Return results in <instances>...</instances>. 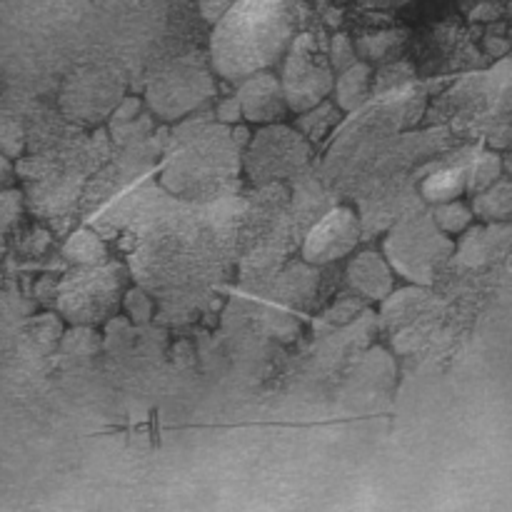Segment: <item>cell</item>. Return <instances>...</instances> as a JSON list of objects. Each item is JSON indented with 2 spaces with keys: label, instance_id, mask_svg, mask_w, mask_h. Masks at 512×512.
<instances>
[{
  "label": "cell",
  "instance_id": "6",
  "mask_svg": "<svg viewBox=\"0 0 512 512\" xmlns=\"http://www.w3.org/2000/svg\"><path fill=\"white\" fill-rule=\"evenodd\" d=\"M468 210L463 208V205H443L438 213V225L443 230H460L465 223H468Z\"/></svg>",
  "mask_w": 512,
  "mask_h": 512
},
{
  "label": "cell",
  "instance_id": "4",
  "mask_svg": "<svg viewBox=\"0 0 512 512\" xmlns=\"http://www.w3.org/2000/svg\"><path fill=\"white\" fill-rule=\"evenodd\" d=\"M245 80L248 85L243 90V113L260 123L280 118L283 115V90L278 88V83L265 70Z\"/></svg>",
  "mask_w": 512,
  "mask_h": 512
},
{
  "label": "cell",
  "instance_id": "5",
  "mask_svg": "<svg viewBox=\"0 0 512 512\" xmlns=\"http://www.w3.org/2000/svg\"><path fill=\"white\" fill-rule=\"evenodd\" d=\"M463 188V175L458 170H448V173H440L435 178L428 180V198L435 200H450L460 193Z\"/></svg>",
  "mask_w": 512,
  "mask_h": 512
},
{
  "label": "cell",
  "instance_id": "2",
  "mask_svg": "<svg viewBox=\"0 0 512 512\" xmlns=\"http://www.w3.org/2000/svg\"><path fill=\"white\" fill-rule=\"evenodd\" d=\"M355 240H358V225H355L353 215L348 210H338V213L328 215L310 233L305 255H308V260H315V263H328V260H335L348 253L355 245Z\"/></svg>",
  "mask_w": 512,
  "mask_h": 512
},
{
  "label": "cell",
  "instance_id": "1",
  "mask_svg": "<svg viewBox=\"0 0 512 512\" xmlns=\"http://www.w3.org/2000/svg\"><path fill=\"white\" fill-rule=\"evenodd\" d=\"M308 0H233L210 38L213 68L243 83L288 53L303 28Z\"/></svg>",
  "mask_w": 512,
  "mask_h": 512
},
{
  "label": "cell",
  "instance_id": "7",
  "mask_svg": "<svg viewBox=\"0 0 512 512\" xmlns=\"http://www.w3.org/2000/svg\"><path fill=\"white\" fill-rule=\"evenodd\" d=\"M353 3L365 10H398L405 8V5L418 3V0H353Z\"/></svg>",
  "mask_w": 512,
  "mask_h": 512
},
{
  "label": "cell",
  "instance_id": "3",
  "mask_svg": "<svg viewBox=\"0 0 512 512\" xmlns=\"http://www.w3.org/2000/svg\"><path fill=\"white\" fill-rule=\"evenodd\" d=\"M330 88V78L320 65H313V60L308 55H303V50H295V55L290 58L288 75H285V90L283 98L288 100L290 108L305 110L310 105L318 103L325 95V90Z\"/></svg>",
  "mask_w": 512,
  "mask_h": 512
}]
</instances>
